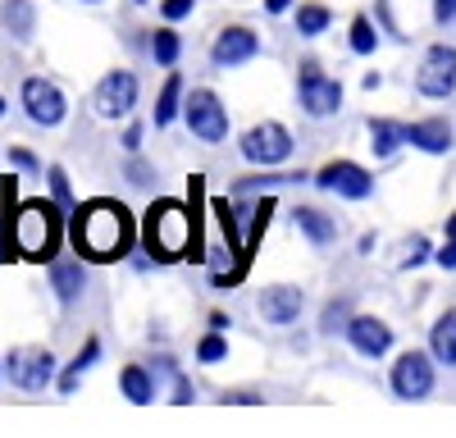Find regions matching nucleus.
Wrapping results in <instances>:
<instances>
[{
  "label": "nucleus",
  "mask_w": 456,
  "mask_h": 438,
  "mask_svg": "<svg viewBox=\"0 0 456 438\" xmlns=\"http://www.w3.org/2000/svg\"><path fill=\"white\" fill-rule=\"evenodd\" d=\"M187 124H192V133L201 142H224L228 133V115L215 92H192V101H187Z\"/></svg>",
  "instance_id": "nucleus-11"
},
{
  "label": "nucleus",
  "mask_w": 456,
  "mask_h": 438,
  "mask_svg": "<svg viewBox=\"0 0 456 438\" xmlns=\"http://www.w3.org/2000/svg\"><path fill=\"white\" fill-rule=\"evenodd\" d=\"M178 96H183V78H178V73H169L165 87H160V105H156V124H160V128L178 115Z\"/></svg>",
  "instance_id": "nucleus-22"
},
{
  "label": "nucleus",
  "mask_w": 456,
  "mask_h": 438,
  "mask_svg": "<svg viewBox=\"0 0 456 438\" xmlns=\"http://www.w3.org/2000/svg\"><path fill=\"white\" fill-rule=\"evenodd\" d=\"M292 215H297V229L306 233L311 242H320V247L333 242V219H329L324 210H315V206H297Z\"/></svg>",
  "instance_id": "nucleus-20"
},
{
  "label": "nucleus",
  "mask_w": 456,
  "mask_h": 438,
  "mask_svg": "<svg viewBox=\"0 0 456 438\" xmlns=\"http://www.w3.org/2000/svg\"><path fill=\"white\" fill-rule=\"evenodd\" d=\"M92 105H96V115H101V119H119V115H128V110L137 105V78H133V73H105V78L96 83Z\"/></svg>",
  "instance_id": "nucleus-9"
},
{
  "label": "nucleus",
  "mask_w": 456,
  "mask_h": 438,
  "mask_svg": "<svg viewBox=\"0 0 456 438\" xmlns=\"http://www.w3.org/2000/svg\"><path fill=\"white\" fill-rule=\"evenodd\" d=\"M0 115H5V101H0Z\"/></svg>",
  "instance_id": "nucleus-38"
},
{
  "label": "nucleus",
  "mask_w": 456,
  "mask_h": 438,
  "mask_svg": "<svg viewBox=\"0 0 456 438\" xmlns=\"http://www.w3.org/2000/svg\"><path fill=\"white\" fill-rule=\"evenodd\" d=\"M51 379H55L51 347H19V352H10V384L37 393V388H46Z\"/></svg>",
  "instance_id": "nucleus-7"
},
{
  "label": "nucleus",
  "mask_w": 456,
  "mask_h": 438,
  "mask_svg": "<svg viewBox=\"0 0 456 438\" xmlns=\"http://www.w3.org/2000/svg\"><path fill=\"white\" fill-rule=\"evenodd\" d=\"M192 5H197V0H165V5H160V14L174 23V19H187V14H192Z\"/></svg>",
  "instance_id": "nucleus-30"
},
{
  "label": "nucleus",
  "mask_w": 456,
  "mask_h": 438,
  "mask_svg": "<svg viewBox=\"0 0 456 438\" xmlns=\"http://www.w3.org/2000/svg\"><path fill=\"white\" fill-rule=\"evenodd\" d=\"M51 188H55V201L64 206V201H69V178H64V169H51Z\"/></svg>",
  "instance_id": "nucleus-31"
},
{
  "label": "nucleus",
  "mask_w": 456,
  "mask_h": 438,
  "mask_svg": "<svg viewBox=\"0 0 456 438\" xmlns=\"http://www.w3.org/2000/svg\"><path fill=\"white\" fill-rule=\"evenodd\" d=\"M197 356H201L206 365H215V361H224V356H228V343L219 338V328H215V334H206V338H201V347H197Z\"/></svg>",
  "instance_id": "nucleus-28"
},
{
  "label": "nucleus",
  "mask_w": 456,
  "mask_h": 438,
  "mask_svg": "<svg viewBox=\"0 0 456 438\" xmlns=\"http://www.w3.org/2000/svg\"><path fill=\"white\" fill-rule=\"evenodd\" d=\"M402 142H411V124H388V119H370V146L374 156H393Z\"/></svg>",
  "instance_id": "nucleus-18"
},
{
  "label": "nucleus",
  "mask_w": 456,
  "mask_h": 438,
  "mask_svg": "<svg viewBox=\"0 0 456 438\" xmlns=\"http://www.w3.org/2000/svg\"><path fill=\"white\" fill-rule=\"evenodd\" d=\"M5 23L14 28L19 42H28V36H32V10H28V0H5Z\"/></svg>",
  "instance_id": "nucleus-23"
},
{
  "label": "nucleus",
  "mask_w": 456,
  "mask_h": 438,
  "mask_svg": "<svg viewBox=\"0 0 456 438\" xmlns=\"http://www.w3.org/2000/svg\"><path fill=\"white\" fill-rule=\"evenodd\" d=\"M87 5H96V0H87Z\"/></svg>",
  "instance_id": "nucleus-39"
},
{
  "label": "nucleus",
  "mask_w": 456,
  "mask_h": 438,
  "mask_svg": "<svg viewBox=\"0 0 456 438\" xmlns=\"http://www.w3.org/2000/svg\"><path fill=\"white\" fill-rule=\"evenodd\" d=\"M297 92H301V105H306V115H315V119L333 115V110L342 105V87H338L333 78H324L315 60L301 64V73H297Z\"/></svg>",
  "instance_id": "nucleus-4"
},
{
  "label": "nucleus",
  "mask_w": 456,
  "mask_h": 438,
  "mask_svg": "<svg viewBox=\"0 0 456 438\" xmlns=\"http://www.w3.org/2000/svg\"><path fill=\"white\" fill-rule=\"evenodd\" d=\"M406 251H411L406 261L415 265V261H425V251H429V242H425V238H411V247H406Z\"/></svg>",
  "instance_id": "nucleus-33"
},
{
  "label": "nucleus",
  "mask_w": 456,
  "mask_h": 438,
  "mask_svg": "<svg viewBox=\"0 0 456 438\" xmlns=\"http://www.w3.org/2000/svg\"><path fill=\"white\" fill-rule=\"evenodd\" d=\"M192 238H197V224H192V215H187L183 201H169L165 197V201H156V206L146 210L142 242L151 251V261H160V265L183 261L187 247H192Z\"/></svg>",
  "instance_id": "nucleus-2"
},
{
  "label": "nucleus",
  "mask_w": 456,
  "mask_h": 438,
  "mask_svg": "<svg viewBox=\"0 0 456 438\" xmlns=\"http://www.w3.org/2000/svg\"><path fill=\"white\" fill-rule=\"evenodd\" d=\"M342 315H347V311H342V306H333V311L324 315V328H338V320H342Z\"/></svg>",
  "instance_id": "nucleus-36"
},
{
  "label": "nucleus",
  "mask_w": 456,
  "mask_h": 438,
  "mask_svg": "<svg viewBox=\"0 0 456 438\" xmlns=\"http://www.w3.org/2000/svg\"><path fill=\"white\" fill-rule=\"evenodd\" d=\"M51 288L60 302H73L78 292L87 288V274H83V261H55L51 265Z\"/></svg>",
  "instance_id": "nucleus-17"
},
{
  "label": "nucleus",
  "mask_w": 456,
  "mask_h": 438,
  "mask_svg": "<svg viewBox=\"0 0 456 438\" xmlns=\"http://www.w3.org/2000/svg\"><path fill=\"white\" fill-rule=\"evenodd\" d=\"M256 51H260V42H256L251 28H224V32L215 36V46H210V60H215L219 69H233V64L251 60Z\"/></svg>",
  "instance_id": "nucleus-13"
},
{
  "label": "nucleus",
  "mask_w": 456,
  "mask_h": 438,
  "mask_svg": "<svg viewBox=\"0 0 456 438\" xmlns=\"http://www.w3.org/2000/svg\"><path fill=\"white\" fill-rule=\"evenodd\" d=\"M119 384H124V397H128V402H137V407H146V402L156 397V384H151V375L142 370V365H124Z\"/></svg>",
  "instance_id": "nucleus-21"
},
{
  "label": "nucleus",
  "mask_w": 456,
  "mask_h": 438,
  "mask_svg": "<svg viewBox=\"0 0 456 438\" xmlns=\"http://www.w3.org/2000/svg\"><path fill=\"white\" fill-rule=\"evenodd\" d=\"M434 19L438 23H452L456 19V0H434Z\"/></svg>",
  "instance_id": "nucleus-32"
},
{
  "label": "nucleus",
  "mask_w": 456,
  "mask_h": 438,
  "mask_svg": "<svg viewBox=\"0 0 456 438\" xmlns=\"http://www.w3.org/2000/svg\"><path fill=\"white\" fill-rule=\"evenodd\" d=\"M315 182H320L324 192H338V197H352V201L370 197V188H374V178H370V174H365L361 165H352V160H333V165H324Z\"/></svg>",
  "instance_id": "nucleus-12"
},
{
  "label": "nucleus",
  "mask_w": 456,
  "mask_h": 438,
  "mask_svg": "<svg viewBox=\"0 0 456 438\" xmlns=\"http://www.w3.org/2000/svg\"><path fill=\"white\" fill-rule=\"evenodd\" d=\"M260 315H265V324H292L301 315V292L297 288H265Z\"/></svg>",
  "instance_id": "nucleus-15"
},
{
  "label": "nucleus",
  "mask_w": 456,
  "mask_h": 438,
  "mask_svg": "<svg viewBox=\"0 0 456 438\" xmlns=\"http://www.w3.org/2000/svg\"><path fill=\"white\" fill-rule=\"evenodd\" d=\"M411 142L429 156H443L452 151V124L447 119H425V124H411Z\"/></svg>",
  "instance_id": "nucleus-16"
},
{
  "label": "nucleus",
  "mask_w": 456,
  "mask_h": 438,
  "mask_svg": "<svg viewBox=\"0 0 456 438\" xmlns=\"http://www.w3.org/2000/svg\"><path fill=\"white\" fill-rule=\"evenodd\" d=\"M374 46H379V36H374L370 19H356V23H352V51H356V55H370Z\"/></svg>",
  "instance_id": "nucleus-27"
},
{
  "label": "nucleus",
  "mask_w": 456,
  "mask_h": 438,
  "mask_svg": "<svg viewBox=\"0 0 456 438\" xmlns=\"http://www.w3.org/2000/svg\"><path fill=\"white\" fill-rule=\"evenodd\" d=\"M429 347H434V361H443V365H456V311H447V315L434 324Z\"/></svg>",
  "instance_id": "nucleus-19"
},
{
  "label": "nucleus",
  "mask_w": 456,
  "mask_h": 438,
  "mask_svg": "<svg viewBox=\"0 0 456 438\" xmlns=\"http://www.w3.org/2000/svg\"><path fill=\"white\" fill-rule=\"evenodd\" d=\"M133 238H137L133 215L119 201L96 197V201H83L73 210V247L87 261H119V256L133 251Z\"/></svg>",
  "instance_id": "nucleus-1"
},
{
  "label": "nucleus",
  "mask_w": 456,
  "mask_h": 438,
  "mask_svg": "<svg viewBox=\"0 0 456 438\" xmlns=\"http://www.w3.org/2000/svg\"><path fill=\"white\" fill-rule=\"evenodd\" d=\"M10 160H14L19 169H37V156H28V151H10Z\"/></svg>",
  "instance_id": "nucleus-34"
},
{
  "label": "nucleus",
  "mask_w": 456,
  "mask_h": 438,
  "mask_svg": "<svg viewBox=\"0 0 456 438\" xmlns=\"http://www.w3.org/2000/svg\"><path fill=\"white\" fill-rule=\"evenodd\" d=\"M96 352H101V343L92 338V343H87V347L78 352V361H73V365H69V375L60 379V388H64V393H73V384H78V375H83V370H87V365L96 361Z\"/></svg>",
  "instance_id": "nucleus-26"
},
{
  "label": "nucleus",
  "mask_w": 456,
  "mask_h": 438,
  "mask_svg": "<svg viewBox=\"0 0 456 438\" xmlns=\"http://www.w3.org/2000/svg\"><path fill=\"white\" fill-rule=\"evenodd\" d=\"M124 146H128V151H137V146H142V128H128L124 133Z\"/></svg>",
  "instance_id": "nucleus-35"
},
{
  "label": "nucleus",
  "mask_w": 456,
  "mask_h": 438,
  "mask_svg": "<svg viewBox=\"0 0 456 438\" xmlns=\"http://www.w3.org/2000/svg\"><path fill=\"white\" fill-rule=\"evenodd\" d=\"M242 156L251 165H283L292 156V137L283 124H256L242 133Z\"/></svg>",
  "instance_id": "nucleus-5"
},
{
  "label": "nucleus",
  "mask_w": 456,
  "mask_h": 438,
  "mask_svg": "<svg viewBox=\"0 0 456 438\" xmlns=\"http://www.w3.org/2000/svg\"><path fill=\"white\" fill-rule=\"evenodd\" d=\"M288 5H292V0H270V14H283Z\"/></svg>",
  "instance_id": "nucleus-37"
},
{
  "label": "nucleus",
  "mask_w": 456,
  "mask_h": 438,
  "mask_svg": "<svg viewBox=\"0 0 456 438\" xmlns=\"http://www.w3.org/2000/svg\"><path fill=\"white\" fill-rule=\"evenodd\" d=\"M60 201H28L19 215H14V233H5V247L14 242L28 261H51L55 247H60Z\"/></svg>",
  "instance_id": "nucleus-3"
},
{
  "label": "nucleus",
  "mask_w": 456,
  "mask_h": 438,
  "mask_svg": "<svg viewBox=\"0 0 456 438\" xmlns=\"http://www.w3.org/2000/svg\"><path fill=\"white\" fill-rule=\"evenodd\" d=\"M23 110H28V119L42 124V128H55V124H64V115H69L64 92H60L55 83H46V78H28V83H23Z\"/></svg>",
  "instance_id": "nucleus-6"
},
{
  "label": "nucleus",
  "mask_w": 456,
  "mask_h": 438,
  "mask_svg": "<svg viewBox=\"0 0 456 438\" xmlns=\"http://www.w3.org/2000/svg\"><path fill=\"white\" fill-rule=\"evenodd\" d=\"M347 338H352V347L365 352V356H384L388 343H393L388 324H384V320H370V315H356V320L347 324Z\"/></svg>",
  "instance_id": "nucleus-14"
},
{
  "label": "nucleus",
  "mask_w": 456,
  "mask_h": 438,
  "mask_svg": "<svg viewBox=\"0 0 456 438\" xmlns=\"http://www.w3.org/2000/svg\"><path fill=\"white\" fill-rule=\"evenodd\" d=\"M329 28V10L324 5H301L297 10V32L301 36H315V32H324Z\"/></svg>",
  "instance_id": "nucleus-24"
},
{
  "label": "nucleus",
  "mask_w": 456,
  "mask_h": 438,
  "mask_svg": "<svg viewBox=\"0 0 456 438\" xmlns=\"http://www.w3.org/2000/svg\"><path fill=\"white\" fill-rule=\"evenodd\" d=\"M438 265L443 270H456V215L447 219V247L438 251Z\"/></svg>",
  "instance_id": "nucleus-29"
},
{
  "label": "nucleus",
  "mask_w": 456,
  "mask_h": 438,
  "mask_svg": "<svg viewBox=\"0 0 456 438\" xmlns=\"http://www.w3.org/2000/svg\"><path fill=\"white\" fill-rule=\"evenodd\" d=\"M429 388H434V365H429V356H425V352H406V356L393 365V393L406 397V402H415V397H429Z\"/></svg>",
  "instance_id": "nucleus-10"
},
{
  "label": "nucleus",
  "mask_w": 456,
  "mask_h": 438,
  "mask_svg": "<svg viewBox=\"0 0 456 438\" xmlns=\"http://www.w3.org/2000/svg\"><path fill=\"white\" fill-rule=\"evenodd\" d=\"M151 55H156L160 64H174V60H178V32L160 28L156 36H151Z\"/></svg>",
  "instance_id": "nucleus-25"
},
{
  "label": "nucleus",
  "mask_w": 456,
  "mask_h": 438,
  "mask_svg": "<svg viewBox=\"0 0 456 438\" xmlns=\"http://www.w3.org/2000/svg\"><path fill=\"white\" fill-rule=\"evenodd\" d=\"M415 87H420L425 96L443 101L456 92V51L452 46H434L420 64V73H415Z\"/></svg>",
  "instance_id": "nucleus-8"
}]
</instances>
